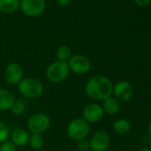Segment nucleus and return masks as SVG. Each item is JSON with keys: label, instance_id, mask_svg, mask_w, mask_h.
<instances>
[{"label": "nucleus", "instance_id": "obj_1", "mask_svg": "<svg viewBox=\"0 0 151 151\" xmlns=\"http://www.w3.org/2000/svg\"><path fill=\"white\" fill-rule=\"evenodd\" d=\"M86 93L92 99L105 101L113 93L112 82L104 76H94L86 83Z\"/></svg>", "mask_w": 151, "mask_h": 151}, {"label": "nucleus", "instance_id": "obj_2", "mask_svg": "<svg viewBox=\"0 0 151 151\" xmlns=\"http://www.w3.org/2000/svg\"><path fill=\"white\" fill-rule=\"evenodd\" d=\"M67 133L68 136L75 141L86 139L90 133V125L83 118H76L68 124Z\"/></svg>", "mask_w": 151, "mask_h": 151}, {"label": "nucleus", "instance_id": "obj_3", "mask_svg": "<svg viewBox=\"0 0 151 151\" xmlns=\"http://www.w3.org/2000/svg\"><path fill=\"white\" fill-rule=\"evenodd\" d=\"M69 74V68L67 62L56 60L46 68V78L50 82L60 83L64 81Z\"/></svg>", "mask_w": 151, "mask_h": 151}, {"label": "nucleus", "instance_id": "obj_4", "mask_svg": "<svg viewBox=\"0 0 151 151\" xmlns=\"http://www.w3.org/2000/svg\"><path fill=\"white\" fill-rule=\"evenodd\" d=\"M20 93L26 98L35 99L39 97L44 90L42 83L34 78H27L18 84Z\"/></svg>", "mask_w": 151, "mask_h": 151}, {"label": "nucleus", "instance_id": "obj_5", "mask_svg": "<svg viewBox=\"0 0 151 151\" xmlns=\"http://www.w3.org/2000/svg\"><path fill=\"white\" fill-rule=\"evenodd\" d=\"M50 117L45 113L34 114L28 122V127L32 134H42L50 127Z\"/></svg>", "mask_w": 151, "mask_h": 151}, {"label": "nucleus", "instance_id": "obj_6", "mask_svg": "<svg viewBox=\"0 0 151 151\" xmlns=\"http://www.w3.org/2000/svg\"><path fill=\"white\" fill-rule=\"evenodd\" d=\"M68 65L69 70L78 75L86 74L91 69V62L89 59L82 54H76L71 56V58L68 60Z\"/></svg>", "mask_w": 151, "mask_h": 151}, {"label": "nucleus", "instance_id": "obj_7", "mask_svg": "<svg viewBox=\"0 0 151 151\" xmlns=\"http://www.w3.org/2000/svg\"><path fill=\"white\" fill-rule=\"evenodd\" d=\"M20 6L22 12L30 17H36L42 14L45 9L44 0H22Z\"/></svg>", "mask_w": 151, "mask_h": 151}, {"label": "nucleus", "instance_id": "obj_8", "mask_svg": "<svg viewBox=\"0 0 151 151\" xmlns=\"http://www.w3.org/2000/svg\"><path fill=\"white\" fill-rule=\"evenodd\" d=\"M110 145V137L104 131L96 132L90 140V147L93 151H106Z\"/></svg>", "mask_w": 151, "mask_h": 151}, {"label": "nucleus", "instance_id": "obj_9", "mask_svg": "<svg viewBox=\"0 0 151 151\" xmlns=\"http://www.w3.org/2000/svg\"><path fill=\"white\" fill-rule=\"evenodd\" d=\"M113 93L118 101H127L133 94V88L129 82L120 81L113 86Z\"/></svg>", "mask_w": 151, "mask_h": 151}, {"label": "nucleus", "instance_id": "obj_10", "mask_svg": "<svg viewBox=\"0 0 151 151\" xmlns=\"http://www.w3.org/2000/svg\"><path fill=\"white\" fill-rule=\"evenodd\" d=\"M104 115L102 107L96 103L87 105L83 110V119L89 123H97Z\"/></svg>", "mask_w": 151, "mask_h": 151}, {"label": "nucleus", "instance_id": "obj_11", "mask_svg": "<svg viewBox=\"0 0 151 151\" xmlns=\"http://www.w3.org/2000/svg\"><path fill=\"white\" fill-rule=\"evenodd\" d=\"M5 77L9 84H19L23 79V69L18 63H10L6 68Z\"/></svg>", "mask_w": 151, "mask_h": 151}, {"label": "nucleus", "instance_id": "obj_12", "mask_svg": "<svg viewBox=\"0 0 151 151\" xmlns=\"http://www.w3.org/2000/svg\"><path fill=\"white\" fill-rule=\"evenodd\" d=\"M29 133L22 128H17L14 130L11 134L12 143H14L15 147L26 146L29 143Z\"/></svg>", "mask_w": 151, "mask_h": 151}, {"label": "nucleus", "instance_id": "obj_13", "mask_svg": "<svg viewBox=\"0 0 151 151\" xmlns=\"http://www.w3.org/2000/svg\"><path fill=\"white\" fill-rule=\"evenodd\" d=\"M15 99L11 92L6 89H0V110L6 111L11 109Z\"/></svg>", "mask_w": 151, "mask_h": 151}, {"label": "nucleus", "instance_id": "obj_14", "mask_svg": "<svg viewBox=\"0 0 151 151\" xmlns=\"http://www.w3.org/2000/svg\"><path fill=\"white\" fill-rule=\"evenodd\" d=\"M102 109L106 113L109 115H115L120 109V102L116 98L109 97L103 101Z\"/></svg>", "mask_w": 151, "mask_h": 151}, {"label": "nucleus", "instance_id": "obj_15", "mask_svg": "<svg viewBox=\"0 0 151 151\" xmlns=\"http://www.w3.org/2000/svg\"><path fill=\"white\" fill-rule=\"evenodd\" d=\"M20 6L19 0H0V11L4 14H12Z\"/></svg>", "mask_w": 151, "mask_h": 151}, {"label": "nucleus", "instance_id": "obj_16", "mask_svg": "<svg viewBox=\"0 0 151 151\" xmlns=\"http://www.w3.org/2000/svg\"><path fill=\"white\" fill-rule=\"evenodd\" d=\"M131 124L128 120L126 119H117L114 122L113 124V130L116 133L123 135L126 134L130 130H131Z\"/></svg>", "mask_w": 151, "mask_h": 151}, {"label": "nucleus", "instance_id": "obj_17", "mask_svg": "<svg viewBox=\"0 0 151 151\" xmlns=\"http://www.w3.org/2000/svg\"><path fill=\"white\" fill-rule=\"evenodd\" d=\"M71 56H72V52L68 45H61L56 51V57L58 60L67 62V60H68L71 58Z\"/></svg>", "mask_w": 151, "mask_h": 151}, {"label": "nucleus", "instance_id": "obj_18", "mask_svg": "<svg viewBox=\"0 0 151 151\" xmlns=\"http://www.w3.org/2000/svg\"><path fill=\"white\" fill-rule=\"evenodd\" d=\"M44 137L42 136V134H32L31 136H29V146L33 148V149H40L43 146H44Z\"/></svg>", "mask_w": 151, "mask_h": 151}, {"label": "nucleus", "instance_id": "obj_19", "mask_svg": "<svg viewBox=\"0 0 151 151\" xmlns=\"http://www.w3.org/2000/svg\"><path fill=\"white\" fill-rule=\"evenodd\" d=\"M25 110H26V106L21 101H15L11 108V111L16 116H21V115L24 114Z\"/></svg>", "mask_w": 151, "mask_h": 151}, {"label": "nucleus", "instance_id": "obj_20", "mask_svg": "<svg viewBox=\"0 0 151 151\" xmlns=\"http://www.w3.org/2000/svg\"><path fill=\"white\" fill-rule=\"evenodd\" d=\"M9 136V128L6 124L0 121V144L6 141Z\"/></svg>", "mask_w": 151, "mask_h": 151}, {"label": "nucleus", "instance_id": "obj_21", "mask_svg": "<svg viewBox=\"0 0 151 151\" xmlns=\"http://www.w3.org/2000/svg\"><path fill=\"white\" fill-rule=\"evenodd\" d=\"M77 147L79 151H88L91 147H90V140L87 139H84L81 140L77 141Z\"/></svg>", "mask_w": 151, "mask_h": 151}, {"label": "nucleus", "instance_id": "obj_22", "mask_svg": "<svg viewBox=\"0 0 151 151\" xmlns=\"http://www.w3.org/2000/svg\"><path fill=\"white\" fill-rule=\"evenodd\" d=\"M0 151H16V147L12 141H5L0 145Z\"/></svg>", "mask_w": 151, "mask_h": 151}, {"label": "nucleus", "instance_id": "obj_23", "mask_svg": "<svg viewBox=\"0 0 151 151\" xmlns=\"http://www.w3.org/2000/svg\"><path fill=\"white\" fill-rule=\"evenodd\" d=\"M151 0H134V2L139 6H146L150 3Z\"/></svg>", "mask_w": 151, "mask_h": 151}, {"label": "nucleus", "instance_id": "obj_24", "mask_svg": "<svg viewBox=\"0 0 151 151\" xmlns=\"http://www.w3.org/2000/svg\"><path fill=\"white\" fill-rule=\"evenodd\" d=\"M71 1H72V0H56L57 4L60 6H66L69 5Z\"/></svg>", "mask_w": 151, "mask_h": 151}, {"label": "nucleus", "instance_id": "obj_25", "mask_svg": "<svg viewBox=\"0 0 151 151\" xmlns=\"http://www.w3.org/2000/svg\"><path fill=\"white\" fill-rule=\"evenodd\" d=\"M147 131H148V133H149V135L151 136V123H150V124H149V125H148Z\"/></svg>", "mask_w": 151, "mask_h": 151}, {"label": "nucleus", "instance_id": "obj_26", "mask_svg": "<svg viewBox=\"0 0 151 151\" xmlns=\"http://www.w3.org/2000/svg\"><path fill=\"white\" fill-rule=\"evenodd\" d=\"M139 151H151V149L145 147V148H142V149H140V150H139Z\"/></svg>", "mask_w": 151, "mask_h": 151}, {"label": "nucleus", "instance_id": "obj_27", "mask_svg": "<svg viewBox=\"0 0 151 151\" xmlns=\"http://www.w3.org/2000/svg\"><path fill=\"white\" fill-rule=\"evenodd\" d=\"M88 151H93V150H88Z\"/></svg>", "mask_w": 151, "mask_h": 151}]
</instances>
